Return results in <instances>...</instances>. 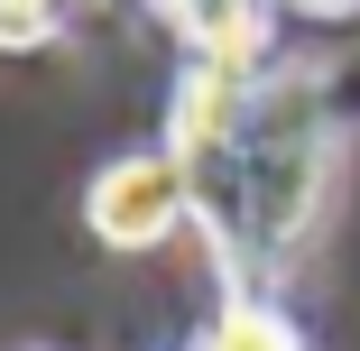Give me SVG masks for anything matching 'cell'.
Listing matches in <instances>:
<instances>
[{"mask_svg":"<svg viewBox=\"0 0 360 351\" xmlns=\"http://www.w3.org/2000/svg\"><path fill=\"white\" fill-rule=\"evenodd\" d=\"M167 148L185 158L194 222L231 268V296H259L333 194V120L314 84H259V65H203L176 93Z\"/></svg>","mask_w":360,"mask_h":351,"instance_id":"1","label":"cell"},{"mask_svg":"<svg viewBox=\"0 0 360 351\" xmlns=\"http://www.w3.org/2000/svg\"><path fill=\"white\" fill-rule=\"evenodd\" d=\"M84 222L93 241L111 250H158L176 222H194V185H185V158L176 148H139V158H111L84 194Z\"/></svg>","mask_w":360,"mask_h":351,"instance_id":"2","label":"cell"},{"mask_svg":"<svg viewBox=\"0 0 360 351\" xmlns=\"http://www.w3.org/2000/svg\"><path fill=\"white\" fill-rule=\"evenodd\" d=\"M148 10L203 56V65H259L268 37V0H148Z\"/></svg>","mask_w":360,"mask_h":351,"instance_id":"3","label":"cell"},{"mask_svg":"<svg viewBox=\"0 0 360 351\" xmlns=\"http://www.w3.org/2000/svg\"><path fill=\"white\" fill-rule=\"evenodd\" d=\"M194 351H314V342L296 333V314H286V305H268V296H231L222 314L203 324Z\"/></svg>","mask_w":360,"mask_h":351,"instance_id":"4","label":"cell"},{"mask_svg":"<svg viewBox=\"0 0 360 351\" xmlns=\"http://www.w3.org/2000/svg\"><path fill=\"white\" fill-rule=\"evenodd\" d=\"M56 19H65V0H0V46H37V37H56Z\"/></svg>","mask_w":360,"mask_h":351,"instance_id":"5","label":"cell"}]
</instances>
